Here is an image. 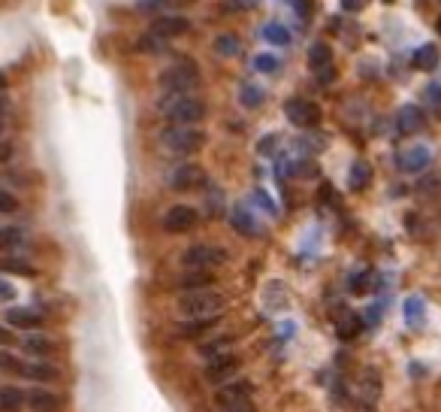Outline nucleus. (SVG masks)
Here are the masks:
<instances>
[{
	"label": "nucleus",
	"instance_id": "obj_17",
	"mask_svg": "<svg viewBox=\"0 0 441 412\" xmlns=\"http://www.w3.org/2000/svg\"><path fill=\"white\" fill-rule=\"evenodd\" d=\"M182 291H203V288H212L215 285V273L212 270H188L179 279Z\"/></svg>",
	"mask_w": 441,
	"mask_h": 412
},
{
	"label": "nucleus",
	"instance_id": "obj_3",
	"mask_svg": "<svg viewBox=\"0 0 441 412\" xmlns=\"http://www.w3.org/2000/svg\"><path fill=\"white\" fill-rule=\"evenodd\" d=\"M199 79V70L197 64H190V61H175L173 67H166L164 73H160V88L166 94H190V88L197 85Z\"/></svg>",
	"mask_w": 441,
	"mask_h": 412
},
{
	"label": "nucleus",
	"instance_id": "obj_41",
	"mask_svg": "<svg viewBox=\"0 0 441 412\" xmlns=\"http://www.w3.org/2000/svg\"><path fill=\"white\" fill-rule=\"evenodd\" d=\"M10 346H15L12 328H10V324H0V348H10Z\"/></svg>",
	"mask_w": 441,
	"mask_h": 412
},
{
	"label": "nucleus",
	"instance_id": "obj_35",
	"mask_svg": "<svg viewBox=\"0 0 441 412\" xmlns=\"http://www.w3.org/2000/svg\"><path fill=\"white\" fill-rule=\"evenodd\" d=\"M405 312H408V324H414V321L420 324V321H423V315H420V312H423V300H420V297L408 300V303H405Z\"/></svg>",
	"mask_w": 441,
	"mask_h": 412
},
{
	"label": "nucleus",
	"instance_id": "obj_43",
	"mask_svg": "<svg viewBox=\"0 0 441 412\" xmlns=\"http://www.w3.org/2000/svg\"><path fill=\"white\" fill-rule=\"evenodd\" d=\"M366 6V0H342V10L344 12H360Z\"/></svg>",
	"mask_w": 441,
	"mask_h": 412
},
{
	"label": "nucleus",
	"instance_id": "obj_9",
	"mask_svg": "<svg viewBox=\"0 0 441 412\" xmlns=\"http://www.w3.org/2000/svg\"><path fill=\"white\" fill-rule=\"evenodd\" d=\"M254 394V385L248 379H233V382H221L218 391H215V406H227V403H236V400H245Z\"/></svg>",
	"mask_w": 441,
	"mask_h": 412
},
{
	"label": "nucleus",
	"instance_id": "obj_14",
	"mask_svg": "<svg viewBox=\"0 0 441 412\" xmlns=\"http://www.w3.org/2000/svg\"><path fill=\"white\" fill-rule=\"evenodd\" d=\"M19 376H21V379H30V382H43V385H46V382H55V379L61 376V370L52 367V364L37 361V364H21Z\"/></svg>",
	"mask_w": 441,
	"mask_h": 412
},
{
	"label": "nucleus",
	"instance_id": "obj_39",
	"mask_svg": "<svg viewBox=\"0 0 441 412\" xmlns=\"http://www.w3.org/2000/svg\"><path fill=\"white\" fill-rule=\"evenodd\" d=\"M15 285L12 282H6V279H0V303H10V300H15Z\"/></svg>",
	"mask_w": 441,
	"mask_h": 412
},
{
	"label": "nucleus",
	"instance_id": "obj_5",
	"mask_svg": "<svg viewBox=\"0 0 441 412\" xmlns=\"http://www.w3.org/2000/svg\"><path fill=\"white\" fill-rule=\"evenodd\" d=\"M166 118H170V124H197L203 122L206 115V103L190 97V94H175V97L164 106Z\"/></svg>",
	"mask_w": 441,
	"mask_h": 412
},
{
	"label": "nucleus",
	"instance_id": "obj_23",
	"mask_svg": "<svg viewBox=\"0 0 441 412\" xmlns=\"http://www.w3.org/2000/svg\"><path fill=\"white\" fill-rule=\"evenodd\" d=\"M25 243V231L15 225H3L0 227V252H10V249H19Z\"/></svg>",
	"mask_w": 441,
	"mask_h": 412
},
{
	"label": "nucleus",
	"instance_id": "obj_34",
	"mask_svg": "<svg viewBox=\"0 0 441 412\" xmlns=\"http://www.w3.org/2000/svg\"><path fill=\"white\" fill-rule=\"evenodd\" d=\"M233 225H236L239 234H254V231H257V227H254V218L248 216L245 209H236L233 212Z\"/></svg>",
	"mask_w": 441,
	"mask_h": 412
},
{
	"label": "nucleus",
	"instance_id": "obj_7",
	"mask_svg": "<svg viewBox=\"0 0 441 412\" xmlns=\"http://www.w3.org/2000/svg\"><path fill=\"white\" fill-rule=\"evenodd\" d=\"M199 221V212L194 209V206H188V203H175L170 206V209L164 212V231H170V234H188L190 227H194Z\"/></svg>",
	"mask_w": 441,
	"mask_h": 412
},
{
	"label": "nucleus",
	"instance_id": "obj_36",
	"mask_svg": "<svg viewBox=\"0 0 441 412\" xmlns=\"http://www.w3.org/2000/svg\"><path fill=\"white\" fill-rule=\"evenodd\" d=\"M19 209V200H15V194L12 191H6V188H0V212L3 216H10V212Z\"/></svg>",
	"mask_w": 441,
	"mask_h": 412
},
{
	"label": "nucleus",
	"instance_id": "obj_15",
	"mask_svg": "<svg viewBox=\"0 0 441 412\" xmlns=\"http://www.w3.org/2000/svg\"><path fill=\"white\" fill-rule=\"evenodd\" d=\"M6 324L10 328H25V330H37L39 324H43V319L34 312V309H25V306H12L6 309Z\"/></svg>",
	"mask_w": 441,
	"mask_h": 412
},
{
	"label": "nucleus",
	"instance_id": "obj_19",
	"mask_svg": "<svg viewBox=\"0 0 441 412\" xmlns=\"http://www.w3.org/2000/svg\"><path fill=\"white\" fill-rule=\"evenodd\" d=\"M333 64V49L326 43H311L308 46V67L315 70V73H324V70H330Z\"/></svg>",
	"mask_w": 441,
	"mask_h": 412
},
{
	"label": "nucleus",
	"instance_id": "obj_30",
	"mask_svg": "<svg viewBox=\"0 0 441 412\" xmlns=\"http://www.w3.org/2000/svg\"><path fill=\"white\" fill-rule=\"evenodd\" d=\"M0 273H21V276H34V267L25 264L19 258H0Z\"/></svg>",
	"mask_w": 441,
	"mask_h": 412
},
{
	"label": "nucleus",
	"instance_id": "obj_8",
	"mask_svg": "<svg viewBox=\"0 0 441 412\" xmlns=\"http://www.w3.org/2000/svg\"><path fill=\"white\" fill-rule=\"evenodd\" d=\"M236 370H239V355L224 352V355H218V358H212L206 364V379L212 385H221V382H227Z\"/></svg>",
	"mask_w": 441,
	"mask_h": 412
},
{
	"label": "nucleus",
	"instance_id": "obj_16",
	"mask_svg": "<svg viewBox=\"0 0 441 412\" xmlns=\"http://www.w3.org/2000/svg\"><path fill=\"white\" fill-rule=\"evenodd\" d=\"M212 324H215V319H184L182 324H175L173 330L179 337H184V339H199L203 334L212 330Z\"/></svg>",
	"mask_w": 441,
	"mask_h": 412
},
{
	"label": "nucleus",
	"instance_id": "obj_10",
	"mask_svg": "<svg viewBox=\"0 0 441 412\" xmlns=\"http://www.w3.org/2000/svg\"><path fill=\"white\" fill-rule=\"evenodd\" d=\"M429 161H432V152H429L427 146H408V149H402V152H399V158H396L399 170H405V173H420V170H427Z\"/></svg>",
	"mask_w": 441,
	"mask_h": 412
},
{
	"label": "nucleus",
	"instance_id": "obj_33",
	"mask_svg": "<svg viewBox=\"0 0 441 412\" xmlns=\"http://www.w3.org/2000/svg\"><path fill=\"white\" fill-rule=\"evenodd\" d=\"M254 67H257L260 73H275V70L282 67V61H278V55H257V58H254Z\"/></svg>",
	"mask_w": 441,
	"mask_h": 412
},
{
	"label": "nucleus",
	"instance_id": "obj_38",
	"mask_svg": "<svg viewBox=\"0 0 441 412\" xmlns=\"http://www.w3.org/2000/svg\"><path fill=\"white\" fill-rule=\"evenodd\" d=\"M221 412H257V406H254L251 397H245V400H236V403H227V406H221Z\"/></svg>",
	"mask_w": 441,
	"mask_h": 412
},
{
	"label": "nucleus",
	"instance_id": "obj_42",
	"mask_svg": "<svg viewBox=\"0 0 441 412\" xmlns=\"http://www.w3.org/2000/svg\"><path fill=\"white\" fill-rule=\"evenodd\" d=\"M164 3H170V0H139V3H136V10H139V12H157Z\"/></svg>",
	"mask_w": 441,
	"mask_h": 412
},
{
	"label": "nucleus",
	"instance_id": "obj_47",
	"mask_svg": "<svg viewBox=\"0 0 441 412\" xmlns=\"http://www.w3.org/2000/svg\"><path fill=\"white\" fill-rule=\"evenodd\" d=\"M0 133H3V115H0Z\"/></svg>",
	"mask_w": 441,
	"mask_h": 412
},
{
	"label": "nucleus",
	"instance_id": "obj_26",
	"mask_svg": "<svg viewBox=\"0 0 441 412\" xmlns=\"http://www.w3.org/2000/svg\"><path fill=\"white\" fill-rule=\"evenodd\" d=\"M21 403H25V394H21L15 385H3V388H0V406H3L6 412L19 409Z\"/></svg>",
	"mask_w": 441,
	"mask_h": 412
},
{
	"label": "nucleus",
	"instance_id": "obj_45",
	"mask_svg": "<svg viewBox=\"0 0 441 412\" xmlns=\"http://www.w3.org/2000/svg\"><path fill=\"white\" fill-rule=\"evenodd\" d=\"M293 3H296V12H300L302 19H308V15H311V0H293Z\"/></svg>",
	"mask_w": 441,
	"mask_h": 412
},
{
	"label": "nucleus",
	"instance_id": "obj_20",
	"mask_svg": "<svg viewBox=\"0 0 441 412\" xmlns=\"http://www.w3.org/2000/svg\"><path fill=\"white\" fill-rule=\"evenodd\" d=\"M411 67L414 70H435L438 67V49L432 43H427V46H420V49H414V55H411Z\"/></svg>",
	"mask_w": 441,
	"mask_h": 412
},
{
	"label": "nucleus",
	"instance_id": "obj_24",
	"mask_svg": "<svg viewBox=\"0 0 441 412\" xmlns=\"http://www.w3.org/2000/svg\"><path fill=\"white\" fill-rule=\"evenodd\" d=\"M263 39H266L269 46H287L291 43V30L284 25H278V21H269V25L263 28Z\"/></svg>",
	"mask_w": 441,
	"mask_h": 412
},
{
	"label": "nucleus",
	"instance_id": "obj_4",
	"mask_svg": "<svg viewBox=\"0 0 441 412\" xmlns=\"http://www.w3.org/2000/svg\"><path fill=\"white\" fill-rule=\"evenodd\" d=\"M227 258H230L227 249H221V245L197 243V245H190V249H184L182 267L184 270H215V267H221Z\"/></svg>",
	"mask_w": 441,
	"mask_h": 412
},
{
	"label": "nucleus",
	"instance_id": "obj_40",
	"mask_svg": "<svg viewBox=\"0 0 441 412\" xmlns=\"http://www.w3.org/2000/svg\"><path fill=\"white\" fill-rule=\"evenodd\" d=\"M366 285H369V276H366V273L351 276V294H363V291H366Z\"/></svg>",
	"mask_w": 441,
	"mask_h": 412
},
{
	"label": "nucleus",
	"instance_id": "obj_6",
	"mask_svg": "<svg viewBox=\"0 0 441 412\" xmlns=\"http://www.w3.org/2000/svg\"><path fill=\"white\" fill-rule=\"evenodd\" d=\"M284 115L287 122L293 124V128H317L320 124V106L317 103H311L306 97H291L284 103Z\"/></svg>",
	"mask_w": 441,
	"mask_h": 412
},
{
	"label": "nucleus",
	"instance_id": "obj_46",
	"mask_svg": "<svg viewBox=\"0 0 441 412\" xmlns=\"http://www.w3.org/2000/svg\"><path fill=\"white\" fill-rule=\"evenodd\" d=\"M3 88H6V76L0 73V91H3Z\"/></svg>",
	"mask_w": 441,
	"mask_h": 412
},
{
	"label": "nucleus",
	"instance_id": "obj_13",
	"mask_svg": "<svg viewBox=\"0 0 441 412\" xmlns=\"http://www.w3.org/2000/svg\"><path fill=\"white\" fill-rule=\"evenodd\" d=\"M396 128L402 131V133H417V131L427 128V115H423V109H420V106L408 103V106L399 109V115H396Z\"/></svg>",
	"mask_w": 441,
	"mask_h": 412
},
{
	"label": "nucleus",
	"instance_id": "obj_25",
	"mask_svg": "<svg viewBox=\"0 0 441 412\" xmlns=\"http://www.w3.org/2000/svg\"><path fill=\"white\" fill-rule=\"evenodd\" d=\"M239 103H242L245 109H257L263 103V88H257V85L245 82L242 88H239Z\"/></svg>",
	"mask_w": 441,
	"mask_h": 412
},
{
	"label": "nucleus",
	"instance_id": "obj_1",
	"mask_svg": "<svg viewBox=\"0 0 441 412\" xmlns=\"http://www.w3.org/2000/svg\"><path fill=\"white\" fill-rule=\"evenodd\" d=\"M175 306H179L182 319H215L227 306V300L221 294H215V291L203 288V291H184Z\"/></svg>",
	"mask_w": 441,
	"mask_h": 412
},
{
	"label": "nucleus",
	"instance_id": "obj_12",
	"mask_svg": "<svg viewBox=\"0 0 441 412\" xmlns=\"http://www.w3.org/2000/svg\"><path fill=\"white\" fill-rule=\"evenodd\" d=\"M151 30L166 39L173 37H184L190 30V19H184V15H160V19H155V25H151Z\"/></svg>",
	"mask_w": 441,
	"mask_h": 412
},
{
	"label": "nucleus",
	"instance_id": "obj_44",
	"mask_svg": "<svg viewBox=\"0 0 441 412\" xmlns=\"http://www.w3.org/2000/svg\"><path fill=\"white\" fill-rule=\"evenodd\" d=\"M12 158V142H6V140H0V164H6Z\"/></svg>",
	"mask_w": 441,
	"mask_h": 412
},
{
	"label": "nucleus",
	"instance_id": "obj_21",
	"mask_svg": "<svg viewBox=\"0 0 441 412\" xmlns=\"http://www.w3.org/2000/svg\"><path fill=\"white\" fill-rule=\"evenodd\" d=\"M21 348L30 355V358H46V355L52 352V339L43 337V334H28L21 339Z\"/></svg>",
	"mask_w": 441,
	"mask_h": 412
},
{
	"label": "nucleus",
	"instance_id": "obj_32",
	"mask_svg": "<svg viewBox=\"0 0 441 412\" xmlns=\"http://www.w3.org/2000/svg\"><path fill=\"white\" fill-rule=\"evenodd\" d=\"M19 370H21L19 358H15L10 348H0V373H15V376H19Z\"/></svg>",
	"mask_w": 441,
	"mask_h": 412
},
{
	"label": "nucleus",
	"instance_id": "obj_37",
	"mask_svg": "<svg viewBox=\"0 0 441 412\" xmlns=\"http://www.w3.org/2000/svg\"><path fill=\"white\" fill-rule=\"evenodd\" d=\"M357 334H360V321L354 319V315H351V319L344 321V324H339V337H342V339H354Z\"/></svg>",
	"mask_w": 441,
	"mask_h": 412
},
{
	"label": "nucleus",
	"instance_id": "obj_22",
	"mask_svg": "<svg viewBox=\"0 0 441 412\" xmlns=\"http://www.w3.org/2000/svg\"><path fill=\"white\" fill-rule=\"evenodd\" d=\"M239 49H242V43H239L233 34H221L212 39V52L218 55V58H236Z\"/></svg>",
	"mask_w": 441,
	"mask_h": 412
},
{
	"label": "nucleus",
	"instance_id": "obj_31",
	"mask_svg": "<svg viewBox=\"0 0 441 412\" xmlns=\"http://www.w3.org/2000/svg\"><path fill=\"white\" fill-rule=\"evenodd\" d=\"M423 100H427V106L432 109V115L441 118V85L438 82H429L427 91H423Z\"/></svg>",
	"mask_w": 441,
	"mask_h": 412
},
{
	"label": "nucleus",
	"instance_id": "obj_27",
	"mask_svg": "<svg viewBox=\"0 0 441 412\" xmlns=\"http://www.w3.org/2000/svg\"><path fill=\"white\" fill-rule=\"evenodd\" d=\"M369 179H372V167H369L366 161H357L354 167H351V188H354V191H363L369 185Z\"/></svg>",
	"mask_w": 441,
	"mask_h": 412
},
{
	"label": "nucleus",
	"instance_id": "obj_28",
	"mask_svg": "<svg viewBox=\"0 0 441 412\" xmlns=\"http://www.w3.org/2000/svg\"><path fill=\"white\" fill-rule=\"evenodd\" d=\"M230 346H233V337H218V339H212V343H203L199 346V352H203V358H218V355L224 352H230Z\"/></svg>",
	"mask_w": 441,
	"mask_h": 412
},
{
	"label": "nucleus",
	"instance_id": "obj_18",
	"mask_svg": "<svg viewBox=\"0 0 441 412\" xmlns=\"http://www.w3.org/2000/svg\"><path fill=\"white\" fill-rule=\"evenodd\" d=\"M25 403L34 412H58L61 409V397L58 394H52V391H30Z\"/></svg>",
	"mask_w": 441,
	"mask_h": 412
},
{
	"label": "nucleus",
	"instance_id": "obj_11",
	"mask_svg": "<svg viewBox=\"0 0 441 412\" xmlns=\"http://www.w3.org/2000/svg\"><path fill=\"white\" fill-rule=\"evenodd\" d=\"M170 185L175 191H190V188L203 185V170L197 164H184V167H175L170 173Z\"/></svg>",
	"mask_w": 441,
	"mask_h": 412
},
{
	"label": "nucleus",
	"instance_id": "obj_2",
	"mask_svg": "<svg viewBox=\"0 0 441 412\" xmlns=\"http://www.w3.org/2000/svg\"><path fill=\"white\" fill-rule=\"evenodd\" d=\"M203 142H206V133L190 128V124H173V128H166L160 133V146L173 155H190V152H197Z\"/></svg>",
	"mask_w": 441,
	"mask_h": 412
},
{
	"label": "nucleus",
	"instance_id": "obj_29",
	"mask_svg": "<svg viewBox=\"0 0 441 412\" xmlns=\"http://www.w3.org/2000/svg\"><path fill=\"white\" fill-rule=\"evenodd\" d=\"M136 49H139V52H148V55L166 52V37H160V34H155V30H148V37H142L139 43H136Z\"/></svg>",
	"mask_w": 441,
	"mask_h": 412
}]
</instances>
